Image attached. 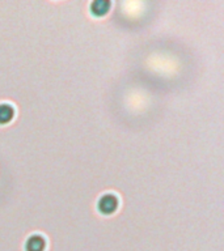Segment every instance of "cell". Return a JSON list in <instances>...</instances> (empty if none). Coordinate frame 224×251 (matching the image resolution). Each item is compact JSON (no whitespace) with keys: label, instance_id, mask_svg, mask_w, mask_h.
<instances>
[{"label":"cell","instance_id":"obj_1","mask_svg":"<svg viewBox=\"0 0 224 251\" xmlns=\"http://www.w3.org/2000/svg\"><path fill=\"white\" fill-rule=\"evenodd\" d=\"M118 199L113 194H105L102 195L97 201V209L102 215H112L117 211Z\"/></svg>","mask_w":224,"mask_h":251},{"label":"cell","instance_id":"obj_2","mask_svg":"<svg viewBox=\"0 0 224 251\" xmlns=\"http://www.w3.org/2000/svg\"><path fill=\"white\" fill-rule=\"evenodd\" d=\"M46 241L42 235L33 234L25 242V251H45Z\"/></svg>","mask_w":224,"mask_h":251},{"label":"cell","instance_id":"obj_3","mask_svg":"<svg viewBox=\"0 0 224 251\" xmlns=\"http://www.w3.org/2000/svg\"><path fill=\"white\" fill-rule=\"evenodd\" d=\"M110 9V1L108 0H94L90 4V13L96 17H102L105 16Z\"/></svg>","mask_w":224,"mask_h":251},{"label":"cell","instance_id":"obj_4","mask_svg":"<svg viewBox=\"0 0 224 251\" xmlns=\"http://www.w3.org/2000/svg\"><path fill=\"white\" fill-rule=\"evenodd\" d=\"M15 117V109L8 103L0 105V126L8 125Z\"/></svg>","mask_w":224,"mask_h":251}]
</instances>
